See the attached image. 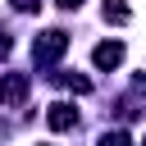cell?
Listing matches in <instances>:
<instances>
[{"mask_svg": "<svg viewBox=\"0 0 146 146\" xmlns=\"http://www.w3.org/2000/svg\"><path fill=\"white\" fill-rule=\"evenodd\" d=\"M78 5H82V0H59V9H78Z\"/></svg>", "mask_w": 146, "mask_h": 146, "instance_id": "30bf717a", "label": "cell"}, {"mask_svg": "<svg viewBox=\"0 0 146 146\" xmlns=\"http://www.w3.org/2000/svg\"><path fill=\"white\" fill-rule=\"evenodd\" d=\"M59 82H64L68 91H78V96H87V91H91V78H82V73H59Z\"/></svg>", "mask_w": 146, "mask_h": 146, "instance_id": "8992f818", "label": "cell"}, {"mask_svg": "<svg viewBox=\"0 0 146 146\" xmlns=\"http://www.w3.org/2000/svg\"><path fill=\"white\" fill-rule=\"evenodd\" d=\"M91 64H96V68H119V64H123V41H100V46L91 50Z\"/></svg>", "mask_w": 146, "mask_h": 146, "instance_id": "277c9868", "label": "cell"}, {"mask_svg": "<svg viewBox=\"0 0 146 146\" xmlns=\"http://www.w3.org/2000/svg\"><path fill=\"white\" fill-rule=\"evenodd\" d=\"M100 14H105V23H128V18H132L128 0H105V5H100Z\"/></svg>", "mask_w": 146, "mask_h": 146, "instance_id": "5b68a950", "label": "cell"}, {"mask_svg": "<svg viewBox=\"0 0 146 146\" xmlns=\"http://www.w3.org/2000/svg\"><path fill=\"white\" fill-rule=\"evenodd\" d=\"M14 9L18 14H32V9H41V0H14Z\"/></svg>", "mask_w": 146, "mask_h": 146, "instance_id": "ba28073f", "label": "cell"}, {"mask_svg": "<svg viewBox=\"0 0 146 146\" xmlns=\"http://www.w3.org/2000/svg\"><path fill=\"white\" fill-rule=\"evenodd\" d=\"M9 46H14V41H9V36H5V32H0V59H5V55H9Z\"/></svg>", "mask_w": 146, "mask_h": 146, "instance_id": "9c48e42d", "label": "cell"}, {"mask_svg": "<svg viewBox=\"0 0 146 146\" xmlns=\"http://www.w3.org/2000/svg\"><path fill=\"white\" fill-rule=\"evenodd\" d=\"M100 146H132V137H128V132H105Z\"/></svg>", "mask_w": 146, "mask_h": 146, "instance_id": "52a82bcc", "label": "cell"}, {"mask_svg": "<svg viewBox=\"0 0 146 146\" xmlns=\"http://www.w3.org/2000/svg\"><path fill=\"white\" fill-rule=\"evenodd\" d=\"M27 91H32V78H27V73H5V78H0V105L18 110V105L27 100Z\"/></svg>", "mask_w": 146, "mask_h": 146, "instance_id": "7a4b0ae2", "label": "cell"}, {"mask_svg": "<svg viewBox=\"0 0 146 146\" xmlns=\"http://www.w3.org/2000/svg\"><path fill=\"white\" fill-rule=\"evenodd\" d=\"M46 123L55 132H68V128H78V110L68 100H55V105H46Z\"/></svg>", "mask_w": 146, "mask_h": 146, "instance_id": "3957f363", "label": "cell"}, {"mask_svg": "<svg viewBox=\"0 0 146 146\" xmlns=\"http://www.w3.org/2000/svg\"><path fill=\"white\" fill-rule=\"evenodd\" d=\"M64 50H68V36H64L59 27H46V32H41V36L32 41V59H36L41 68H46V64H55V59H59Z\"/></svg>", "mask_w": 146, "mask_h": 146, "instance_id": "6da1fadb", "label": "cell"}]
</instances>
